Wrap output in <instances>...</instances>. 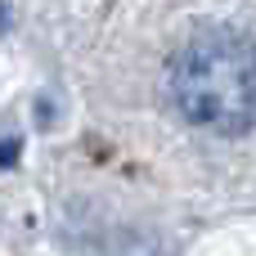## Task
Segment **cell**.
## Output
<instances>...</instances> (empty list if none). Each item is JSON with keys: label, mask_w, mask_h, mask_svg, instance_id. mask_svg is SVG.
Masks as SVG:
<instances>
[{"label": "cell", "mask_w": 256, "mask_h": 256, "mask_svg": "<svg viewBox=\"0 0 256 256\" xmlns=\"http://www.w3.org/2000/svg\"><path fill=\"white\" fill-rule=\"evenodd\" d=\"M176 112L212 135L256 126V50L238 36H198L171 58Z\"/></svg>", "instance_id": "6da1fadb"}, {"label": "cell", "mask_w": 256, "mask_h": 256, "mask_svg": "<svg viewBox=\"0 0 256 256\" xmlns=\"http://www.w3.org/2000/svg\"><path fill=\"white\" fill-rule=\"evenodd\" d=\"M18 158V140H0V166H14Z\"/></svg>", "instance_id": "7a4b0ae2"}, {"label": "cell", "mask_w": 256, "mask_h": 256, "mask_svg": "<svg viewBox=\"0 0 256 256\" xmlns=\"http://www.w3.org/2000/svg\"><path fill=\"white\" fill-rule=\"evenodd\" d=\"M4 27H9V9L0 4V32H4Z\"/></svg>", "instance_id": "3957f363"}]
</instances>
